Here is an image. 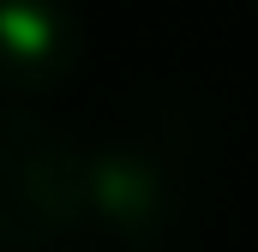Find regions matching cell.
I'll list each match as a JSON object with an SVG mask.
<instances>
[{
	"mask_svg": "<svg viewBox=\"0 0 258 252\" xmlns=\"http://www.w3.org/2000/svg\"><path fill=\"white\" fill-rule=\"evenodd\" d=\"M198 204V156L180 120H132L84 144V228L120 252H162Z\"/></svg>",
	"mask_w": 258,
	"mask_h": 252,
	"instance_id": "6da1fadb",
	"label": "cell"
},
{
	"mask_svg": "<svg viewBox=\"0 0 258 252\" xmlns=\"http://www.w3.org/2000/svg\"><path fill=\"white\" fill-rule=\"evenodd\" d=\"M78 228L84 144L24 102H0V252H48Z\"/></svg>",
	"mask_w": 258,
	"mask_h": 252,
	"instance_id": "7a4b0ae2",
	"label": "cell"
},
{
	"mask_svg": "<svg viewBox=\"0 0 258 252\" xmlns=\"http://www.w3.org/2000/svg\"><path fill=\"white\" fill-rule=\"evenodd\" d=\"M84 60V24L66 0H0V96L60 90Z\"/></svg>",
	"mask_w": 258,
	"mask_h": 252,
	"instance_id": "3957f363",
	"label": "cell"
},
{
	"mask_svg": "<svg viewBox=\"0 0 258 252\" xmlns=\"http://www.w3.org/2000/svg\"><path fill=\"white\" fill-rule=\"evenodd\" d=\"M252 6H258V0H252Z\"/></svg>",
	"mask_w": 258,
	"mask_h": 252,
	"instance_id": "277c9868",
	"label": "cell"
}]
</instances>
